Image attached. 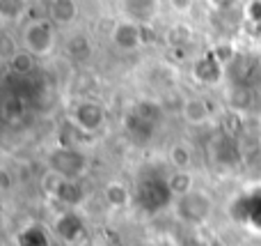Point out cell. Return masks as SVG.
Returning a JSON list of instances; mask_svg holds the SVG:
<instances>
[{"mask_svg":"<svg viewBox=\"0 0 261 246\" xmlns=\"http://www.w3.org/2000/svg\"><path fill=\"white\" fill-rule=\"evenodd\" d=\"M55 23L50 18H32L23 26L21 44L35 58H46L55 51Z\"/></svg>","mask_w":261,"mask_h":246,"instance_id":"cell-1","label":"cell"},{"mask_svg":"<svg viewBox=\"0 0 261 246\" xmlns=\"http://www.w3.org/2000/svg\"><path fill=\"white\" fill-rule=\"evenodd\" d=\"M174 212L181 223L186 226H202L213 212V198L204 189H193L186 196L174 198Z\"/></svg>","mask_w":261,"mask_h":246,"instance_id":"cell-2","label":"cell"},{"mask_svg":"<svg viewBox=\"0 0 261 246\" xmlns=\"http://www.w3.org/2000/svg\"><path fill=\"white\" fill-rule=\"evenodd\" d=\"M46 161H48V170L58 173L64 180H71V182H78L87 173V166H90L87 154H83L81 150L69 147V145L53 147L48 152V159Z\"/></svg>","mask_w":261,"mask_h":246,"instance_id":"cell-3","label":"cell"},{"mask_svg":"<svg viewBox=\"0 0 261 246\" xmlns=\"http://www.w3.org/2000/svg\"><path fill=\"white\" fill-rule=\"evenodd\" d=\"M138 200L147 212H158L167 205H174V196L167 187V177H140Z\"/></svg>","mask_w":261,"mask_h":246,"instance_id":"cell-4","label":"cell"},{"mask_svg":"<svg viewBox=\"0 0 261 246\" xmlns=\"http://www.w3.org/2000/svg\"><path fill=\"white\" fill-rule=\"evenodd\" d=\"M71 124L83 133H99L106 127V108L96 99H81L71 108Z\"/></svg>","mask_w":261,"mask_h":246,"instance_id":"cell-5","label":"cell"},{"mask_svg":"<svg viewBox=\"0 0 261 246\" xmlns=\"http://www.w3.org/2000/svg\"><path fill=\"white\" fill-rule=\"evenodd\" d=\"M225 74L229 76L231 85L239 87H257L261 85V62L254 55L239 53L229 64L225 67Z\"/></svg>","mask_w":261,"mask_h":246,"instance_id":"cell-6","label":"cell"},{"mask_svg":"<svg viewBox=\"0 0 261 246\" xmlns=\"http://www.w3.org/2000/svg\"><path fill=\"white\" fill-rule=\"evenodd\" d=\"M144 28L147 26H140V23H133V21H128V18H122V21H117L113 26V30H110V39H113V44L117 46L119 51H124V53H133V51L142 49L144 41H147V37H144Z\"/></svg>","mask_w":261,"mask_h":246,"instance_id":"cell-7","label":"cell"},{"mask_svg":"<svg viewBox=\"0 0 261 246\" xmlns=\"http://www.w3.org/2000/svg\"><path fill=\"white\" fill-rule=\"evenodd\" d=\"M119 9L128 21L149 26L156 21L158 12H161V0H119Z\"/></svg>","mask_w":261,"mask_h":246,"instance_id":"cell-8","label":"cell"},{"mask_svg":"<svg viewBox=\"0 0 261 246\" xmlns=\"http://www.w3.org/2000/svg\"><path fill=\"white\" fill-rule=\"evenodd\" d=\"M222 76H225V67L213 53L199 55L193 62V78L202 85H216V83L222 81Z\"/></svg>","mask_w":261,"mask_h":246,"instance_id":"cell-9","label":"cell"},{"mask_svg":"<svg viewBox=\"0 0 261 246\" xmlns=\"http://www.w3.org/2000/svg\"><path fill=\"white\" fill-rule=\"evenodd\" d=\"M53 230L62 242L76 244V242H81L83 235H85V223H83L81 214H78L76 210H67L62 216H58Z\"/></svg>","mask_w":261,"mask_h":246,"instance_id":"cell-10","label":"cell"},{"mask_svg":"<svg viewBox=\"0 0 261 246\" xmlns=\"http://www.w3.org/2000/svg\"><path fill=\"white\" fill-rule=\"evenodd\" d=\"M229 106L231 110L241 115H248V113H259L261 110V92L257 87H239V85H231L229 90Z\"/></svg>","mask_w":261,"mask_h":246,"instance_id":"cell-11","label":"cell"},{"mask_svg":"<svg viewBox=\"0 0 261 246\" xmlns=\"http://www.w3.org/2000/svg\"><path fill=\"white\" fill-rule=\"evenodd\" d=\"M161 127V124L151 122V120L142 118L140 113H135L133 108L126 113V118H124V129L128 131V136H133L135 141H151L153 133H156V129Z\"/></svg>","mask_w":261,"mask_h":246,"instance_id":"cell-12","label":"cell"},{"mask_svg":"<svg viewBox=\"0 0 261 246\" xmlns=\"http://www.w3.org/2000/svg\"><path fill=\"white\" fill-rule=\"evenodd\" d=\"M55 26H71L78 18L76 0H48V16Z\"/></svg>","mask_w":261,"mask_h":246,"instance_id":"cell-13","label":"cell"},{"mask_svg":"<svg viewBox=\"0 0 261 246\" xmlns=\"http://www.w3.org/2000/svg\"><path fill=\"white\" fill-rule=\"evenodd\" d=\"M53 200H58L60 205H64L67 210H78V207L85 203V191L78 182H71V180H62L58 193L53 196Z\"/></svg>","mask_w":261,"mask_h":246,"instance_id":"cell-14","label":"cell"},{"mask_svg":"<svg viewBox=\"0 0 261 246\" xmlns=\"http://www.w3.org/2000/svg\"><path fill=\"white\" fill-rule=\"evenodd\" d=\"M181 115L188 124H204L211 118V108L202 97H188V99L181 104Z\"/></svg>","mask_w":261,"mask_h":246,"instance_id":"cell-15","label":"cell"},{"mask_svg":"<svg viewBox=\"0 0 261 246\" xmlns=\"http://www.w3.org/2000/svg\"><path fill=\"white\" fill-rule=\"evenodd\" d=\"M103 200L110 210H124V207L130 205V191L124 182L113 180L103 187Z\"/></svg>","mask_w":261,"mask_h":246,"instance_id":"cell-16","label":"cell"},{"mask_svg":"<svg viewBox=\"0 0 261 246\" xmlns=\"http://www.w3.org/2000/svg\"><path fill=\"white\" fill-rule=\"evenodd\" d=\"M64 53H67V58H71L73 62H85L87 58L92 55V41L87 35H71L67 39V44H64Z\"/></svg>","mask_w":261,"mask_h":246,"instance_id":"cell-17","label":"cell"},{"mask_svg":"<svg viewBox=\"0 0 261 246\" xmlns=\"http://www.w3.org/2000/svg\"><path fill=\"white\" fill-rule=\"evenodd\" d=\"M7 69L14 74V76H30L37 69V58L32 53H28L25 49L14 51L7 60Z\"/></svg>","mask_w":261,"mask_h":246,"instance_id":"cell-18","label":"cell"},{"mask_svg":"<svg viewBox=\"0 0 261 246\" xmlns=\"http://www.w3.org/2000/svg\"><path fill=\"white\" fill-rule=\"evenodd\" d=\"M167 159H170V164L174 170H190L193 168V161H195V152L188 143L179 141L167 150Z\"/></svg>","mask_w":261,"mask_h":246,"instance_id":"cell-19","label":"cell"},{"mask_svg":"<svg viewBox=\"0 0 261 246\" xmlns=\"http://www.w3.org/2000/svg\"><path fill=\"white\" fill-rule=\"evenodd\" d=\"M167 187H170L174 198L186 196L188 191L195 189V177L190 175V170H174V173L167 175Z\"/></svg>","mask_w":261,"mask_h":246,"instance_id":"cell-20","label":"cell"},{"mask_svg":"<svg viewBox=\"0 0 261 246\" xmlns=\"http://www.w3.org/2000/svg\"><path fill=\"white\" fill-rule=\"evenodd\" d=\"M190 39H193V32L184 23H174L165 30V44L172 46V49H184V46L190 44Z\"/></svg>","mask_w":261,"mask_h":246,"instance_id":"cell-21","label":"cell"},{"mask_svg":"<svg viewBox=\"0 0 261 246\" xmlns=\"http://www.w3.org/2000/svg\"><path fill=\"white\" fill-rule=\"evenodd\" d=\"M28 12V0H0V21H21Z\"/></svg>","mask_w":261,"mask_h":246,"instance_id":"cell-22","label":"cell"},{"mask_svg":"<svg viewBox=\"0 0 261 246\" xmlns=\"http://www.w3.org/2000/svg\"><path fill=\"white\" fill-rule=\"evenodd\" d=\"M62 180H64V177H60L58 173H53V170H46V173L41 175V180H39V187H41V191H44L46 196L53 198L55 193H58V189H60V184H62Z\"/></svg>","mask_w":261,"mask_h":246,"instance_id":"cell-23","label":"cell"},{"mask_svg":"<svg viewBox=\"0 0 261 246\" xmlns=\"http://www.w3.org/2000/svg\"><path fill=\"white\" fill-rule=\"evenodd\" d=\"M243 16L248 18L252 26H261V0H250L243 9Z\"/></svg>","mask_w":261,"mask_h":246,"instance_id":"cell-24","label":"cell"},{"mask_svg":"<svg viewBox=\"0 0 261 246\" xmlns=\"http://www.w3.org/2000/svg\"><path fill=\"white\" fill-rule=\"evenodd\" d=\"M12 187H14L12 173H9L7 168H3V166H0V193H9V191H12Z\"/></svg>","mask_w":261,"mask_h":246,"instance_id":"cell-25","label":"cell"},{"mask_svg":"<svg viewBox=\"0 0 261 246\" xmlns=\"http://www.w3.org/2000/svg\"><path fill=\"white\" fill-rule=\"evenodd\" d=\"M167 3H170V7L174 9L176 14H188L190 9H193L195 0H167Z\"/></svg>","mask_w":261,"mask_h":246,"instance_id":"cell-26","label":"cell"},{"mask_svg":"<svg viewBox=\"0 0 261 246\" xmlns=\"http://www.w3.org/2000/svg\"><path fill=\"white\" fill-rule=\"evenodd\" d=\"M208 5H211L216 12H231V9L239 5V0H208Z\"/></svg>","mask_w":261,"mask_h":246,"instance_id":"cell-27","label":"cell"}]
</instances>
